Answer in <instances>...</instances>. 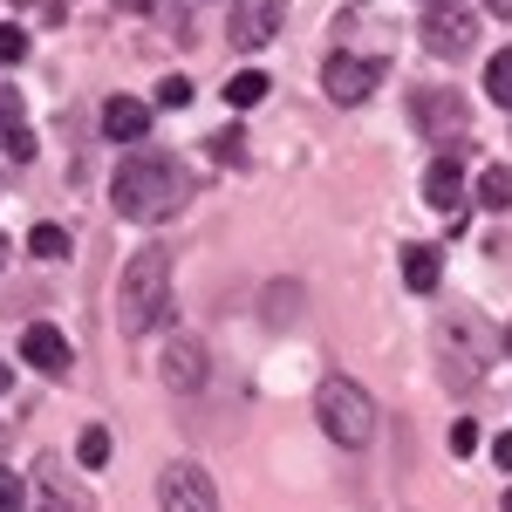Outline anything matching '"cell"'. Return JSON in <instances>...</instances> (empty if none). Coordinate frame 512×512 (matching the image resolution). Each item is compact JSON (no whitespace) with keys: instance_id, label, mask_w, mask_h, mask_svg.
<instances>
[{"instance_id":"6da1fadb","label":"cell","mask_w":512,"mask_h":512,"mask_svg":"<svg viewBox=\"0 0 512 512\" xmlns=\"http://www.w3.org/2000/svg\"><path fill=\"white\" fill-rule=\"evenodd\" d=\"M185 164L178 158H158V151H144V158H130L117 164V185H110V198H117V212L123 219H171L178 205H185Z\"/></svg>"},{"instance_id":"7a4b0ae2","label":"cell","mask_w":512,"mask_h":512,"mask_svg":"<svg viewBox=\"0 0 512 512\" xmlns=\"http://www.w3.org/2000/svg\"><path fill=\"white\" fill-rule=\"evenodd\" d=\"M171 315V253L164 246H137L130 267L117 274V321L123 335H144Z\"/></svg>"},{"instance_id":"3957f363","label":"cell","mask_w":512,"mask_h":512,"mask_svg":"<svg viewBox=\"0 0 512 512\" xmlns=\"http://www.w3.org/2000/svg\"><path fill=\"white\" fill-rule=\"evenodd\" d=\"M315 417L342 451H362V444L376 437V403H369L362 383H349V376H328V383L315 390Z\"/></svg>"},{"instance_id":"277c9868","label":"cell","mask_w":512,"mask_h":512,"mask_svg":"<svg viewBox=\"0 0 512 512\" xmlns=\"http://www.w3.org/2000/svg\"><path fill=\"white\" fill-rule=\"evenodd\" d=\"M417 35H424L431 55L458 62V55H472V48H478V14H472V7H458V0H431L424 21H417Z\"/></svg>"},{"instance_id":"5b68a950","label":"cell","mask_w":512,"mask_h":512,"mask_svg":"<svg viewBox=\"0 0 512 512\" xmlns=\"http://www.w3.org/2000/svg\"><path fill=\"white\" fill-rule=\"evenodd\" d=\"M376 82H383V55H328V62H321V89H328L342 110L369 103Z\"/></svg>"},{"instance_id":"8992f818","label":"cell","mask_w":512,"mask_h":512,"mask_svg":"<svg viewBox=\"0 0 512 512\" xmlns=\"http://www.w3.org/2000/svg\"><path fill=\"white\" fill-rule=\"evenodd\" d=\"M158 506H164V512H219L212 472H205V465H192V458L164 465V472H158Z\"/></svg>"},{"instance_id":"52a82bcc","label":"cell","mask_w":512,"mask_h":512,"mask_svg":"<svg viewBox=\"0 0 512 512\" xmlns=\"http://www.w3.org/2000/svg\"><path fill=\"white\" fill-rule=\"evenodd\" d=\"M280 21H287V0H233V7H226L233 48H267V41L280 35Z\"/></svg>"},{"instance_id":"ba28073f","label":"cell","mask_w":512,"mask_h":512,"mask_svg":"<svg viewBox=\"0 0 512 512\" xmlns=\"http://www.w3.org/2000/svg\"><path fill=\"white\" fill-rule=\"evenodd\" d=\"M410 117L424 137H465V96L458 89H417L410 96Z\"/></svg>"},{"instance_id":"9c48e42d","label":"cell","mask_w":512,"mask_h":512,"mask_svg":"<svg viewBox=\"0 0 512 512\" xmlns=\"http://www.w3.org/2000/svg\"><path fill=\"white\" fill-rule=\"evenodd\" d=\"M424 198L444 212V226L458 233V226H465V158H437L431 171H424Z\"/></svg>"},{"instance_id":"30bf717a","label":"cell","mask_w":512,"mask_h":512,"mask_svg":"<svg viewBox=\"0 0 512 512\" xmlns=\"http://www.w3.org/2000/svg\"><path fill=\"white\" fill-rule=\"evenodd\" d=\"M103 137H117V144H144V137H151V103H137V96H110V103H103Z\"/></svg>"},{"instance_id":"8fae6325","label":"cell","mask_w":512,"mask_h":512,"mask_svg":"<svg viewBox=\"0 0 512 512\" xmlns=\"http://www.w3.org/2000/svg\"><path fill=\"white\" fill-rule=\"evenodd\" d=\"M21 355L35 362L41 376H62V369L76 362V349L62 342V328H28V335H21Z\"/></svg>"},{"instance_id":"7c38bea8","label":"cell","mask_w":512,"mask_h":512,"mask_svg":"<svg viewBox=\"0 0 512 512\" xmlns=\"http://www.w3.org/2000/svg\"><path fill=\"white\" fill-rule=\"evenodd\" d=\"M0 151L14 164L35 158V137H28V123H21V96H14V89H0Z\"/></svg>"},{"instance_id":"4fadbf2b","label":"cell","mask_w":512,"mask_h":512,"mask_svg":"<svg viewBox=\"0 0 512 512\" xmlns=\"http://www.w3.org/2000/svg\"><path fill=\"white\" fill-rule=\"evenodd\" d=\"M164 383H171V390H198V383H205V349H198V342H171Z\"/></svg>"},{"instance_id":"5bb4252c","label":"cell","mask_w":512,"mask_h":512,"mask_svg":"<svg viewBox=\"0 0 512 512\" xmlns=\"http://www.w3.org/2000/svg\"><path fill=\"white\" fill-rule=\"evenodd\" d=\"M403 280H410L417 294H437V280H444V253H437V246H403Z\"/></svg>"},{"instance_id":"9a60e30c","label":"cell","mask_w":512,"mask_h":512,"mask_svg":"<svg viewBox=\"0 0 512 512\" xmlns=\"http://www.w3.org/2000/svg\"><path fill=\"white\" fill-rule=\"evenodd\" d=\"M478 205H485V212H506L512 205V164H492V171L478 178Z\"/></svg>"},{"instance_id":"2e32d148","label":"cell","mask_w":512,"mask_h":512,"mask_svg":"<svg viewBox=\"0 0 512 512\" xmlns=\"http://www.w3.org/2000/svg\"><path fill=\"white\" fill-rule=\"evenodd\" d=\"M485 96H492L499 110H512V48H499V55L485 62Z\"/></svg>"},{"instance_id":"e0dca14e","label":"cell","mask_w":512,"mask_h":512,"mask_svg":"<svg viewBox=\"0 0 512 512\" xmlns=\"http://www.w3.org/2000/svg\"><path fill=\"white\" fill-rule=\"evenodd\" d=\"M260 96H267V76H260V69H246V76L226 82V103H233V110H253Z\"/></svg>"},{"instance_id":"ac0fdd59","label":"cell","mask_w":512,"mask_h":512,"mask_svg":"<svg viewBox=\"0 0 512 512\" xmlns=\"http://www.w3.org/2000/svg\"><path fill=\"white\" fill-rule=\"evenodd\" d=\"M28 253H35V260H69V233H62V226H35V233H28Z\"/></svg>"},{"instance_id":"d6986e66","label":"cell","mask_w":512,"mask_h":512,"mask_svg":"<svg viewBox=\"0 0 512 512\" xmlns=\"http://www.w3.org/2000/svg\"><path fill=\"white\" fill-rule=\"evenodd\" d=\"M76 458L89 465V472H103V465H110V431H103V424H89L82 444H76Z\"/></svg>"},{"instance_id":"ffe728a7","label":"cell","mask_w":512,"mask_h":512,"mask_svg":"<svg viewBox=\"0 0 512 512\" xmlns=\"http://www.w3.org/2000/svg\"><path fill=\"white\" fill-rule=\"evenodd\" d=\"M0 512H28V485L7 472V465H0Z\"/></svg>"},{"instance_id":"44dd1931","label":"cell","mask_w":512,"mask_h":512,"mask_svg":"<svg viewBox=\"0 0 512 512\" xmlns=\"http://www.w3.org/2000/svg\"><path fill=\"white\" fill-rule=\"evenodd\" d=\"M28 55V28H0V69H14Z\"/></svg>"},{"instance_id":"7402d4cb","label":"cell","mask_w":512,"mask_h":512,"mask_svg":"<svg viewBox=\"0 0 512 512\" xmlns=\"http://www.w3.org/2000/svg\"><path fill=\"white\" fill-rule=\"evenodd\" d=\"M55 478H62V465H55V458H41V492H48V512H69V499H62V485H55Z\"/></svg>"},{"instance_id":"603a6c76","label":"cell","mask_w":512,"mask_h":512,"mask_svg":"<svg viewBox=\"0 0 512 512\" xmlns=\"http://www.w3.org/2000/svg\"><path fill=\"white\" fill-rule=\"evenodd\" d=\"M178 103H192V82H185V76H164L158 82V110H178Z\"/></svg>"},{"instance_id":"cb8c5ba5","label":"cell","mask_w":512,"mask_h":512,"mask_svg":"<svg viewBox=\"0 0 512 512\" xmlns=\"http://www.w3.org/2000/svg\"><path fill=\"white\" fill-rule=\"evenodd\" d=\"M478 451V424L465 417V424H451V458H472Z\"/></svg>"},{"instance_id":"d4e9b609","label":"cell","mask_w":512,"mask_h":512,"mask_svg":"<svg viewBox=\"0 0 512 512\" xmlns=\"http://www.w3.org/2000/svg\"><path fill=\"white\" fill-rule=\"evenodd\" d=\"M492 458H499V472H512V431H499V444H492Z\"/></svg>"},{"instance_id":"484cf974","label":"cell","mask_w":512,"mask_h":512,"mask_svg":"<svg viewBox=\"0 0 512 512\" xmlns=\"http://www.w3.org/2000/svg\"><path fill=\"white\" fill-rule=\"evenodd\" d=\"M123 14H151V7H158V0H117Z\"/></svg>"},{"instance_id":"4316f807","label":"cell","mask_w":512,"mask_h":512,"mask_svg":"<svg viewBox=\"0 0 512 512\" xmlns=\"http://www.w3.org/2000/svg\"><path fill=\"white\" fill-rule=\"evenodd\" d=\"M485 7H492V14H499V21H512V0H485Z\"/></svg>"},{"instance_id":"83f0119b","label":"cell","mask_w":512,"mask_h":512,"mask_svg":"<svg viewBox=\"0 0 512 512\" xmlns=\"http://www.w3.org/2000/svg\"><path fill=\"white\" fill-rule=\"evenodd\" d=\"M0 274H7V239H0Z\"/></svg>"},{"instance_id":"f1b7e54d","label":"cell","mask_w":512,"mask_h":512,"mask_svg":"<svg viewBox=\"0 0 512 512\" xmlns=\"http://www.w3.org/2000/svg\"><path fill=\"white\" fill-rule=\"evenodd\" d=\"M0 390H7V362H0Z\"/></svg>"},{"instance_id":"f546056e","label":"cell","mask_w":512,"mask_h":512,"mask_svg":"<svg viewBox=\"0 0 512 512\" xmlns=\"http://www.w3.org/2000/svg\"><path fill=\"white\" fill-rule=\"evenodd\" d=\"M506 355H512V328H506Z\"/></svg>"},{"instance_id":"4dcf8cb0","label":"cell","mask_w":512,"mask_h":512,"mask_svg":"<svg viewBox=\"0 0 512 512\" xmlns=\"http://www.w3.org/2000/svg\"><path fill=\"white\" fill-rule=\"evenodd\" d=\"M506 512H512V492H506Z\"/></svg>"}]
</instances>
